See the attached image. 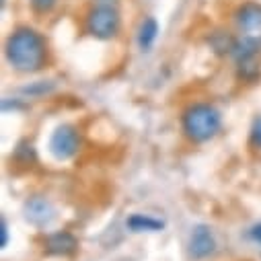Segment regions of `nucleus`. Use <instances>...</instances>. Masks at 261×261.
Listing matches in <instances>:
<instances>
[{"instance_id":"f257e3e1","label":"nucleus","mask_w":261,"mask_h":261,"mask_svg":"<svg viewBox=\"0 0 261 261\" xmlns=\"http://www.w3.org/2000/svg\"><path fill=\"white\" fill-rule=\"evenodd\" d=\"M47 41L45 37L29 27L21 25L5 41V58L11 64V68L23 74H35L45 68L47 64Z\"/></svg>"},{"instance_id":"f03ea898","label":"nucleus","mask_w":261,"mask_h":261,"mask_svg":"<svg viewBox=\"0 0 261 261\" xmlns=\"http://www.w3.org/2000/svg\"><path fill=\"white\" fill-rule=\"evenodd\" d=\"M222 129V113L208 101L189 103L181 111V132L193 144L214 140Z\"/></svg>"},{"instance_id":"7ed1b4c3","label":"nucleus","mask_w":261,"mask_h":261,"mask_svg":"<svg viewBox=\"0 0 261 261\" xmlns=\"http://www.w3.org/2000/svg\"><path fill=\"white\" fill-rule=\"evenodd\" d=\"M121 29V17L117 13V7L111 5H95L85 15V31L101 41L117 37Z\"/></svg>"},{"instance_id":"20e7f679","label":"nucleus","mask_w":261,"mask_h":261,"mask_svg":"<svg viewBox=\"0 0 261 261\" xmlns=\"http://www.w3.org/2000/svg\"><path fill=\"white\" fill-rule=\"evenodd\" d=\"M81 132L70 125V123H62L54 129V134L49 138V152L56 161H70L76 156L81 150Z\"/></svg>"},{"instance_id":"39448f33","label":"nucleus","mask_w":261,"mask_h":261,"mask_svg":"<svg viewBox=\"0 0 261 261\" xmlns=\"http://www.w3.org/2000/svg\"><path fill=\"white\" fill-rule=\"evenodd\" d=\"M79 249V239L68 230H58L45 237L43 251L51 257H70Z\"/></svg>"},{"instance_id":"423d86ee","label":"nucleus","mask_w":261,"mask_h":261,"mask_svg":"<svg viewBox=\"0 0 261 261\" xmlns=\"http://www.w3.org/2000/svg\"><path fill=\"white\" fill-rule=\"evenodd\" d=\"M239 31H243L245 35L261 29V3H255V0H247L243 3L234 15H232Z\"/></svg>"},{"instance_id":"0eeeda50","label":"nucleus","mask_w":261,"mask_h":261,"mask_svg":"<svg viewBox=\"0 0 261 261\" xmlns=\"http://www.w3.org/2000/svg\"><path fill=\"white\" fill-rule=\"evenodd\" d=\"M214 251H216V241H214L212 230L204 224L195 226L191 237H189V255L193 259H206Z\"/></svg>"},{"instance_id":"6e6552de","label":"nucleus","mask_w":261,"mask_h":261,"mask_svg":"<svg viewBox=\"0 0 261 261\" xmlns=\"http://www.w3.org/2000/svg\"><path fill=\"white\" fill-rule=\"evenodd\" d=\"M25 218L35 226H45L54 218V206L45 198H31L25 204Z\"/></svg>"},{"instance_id":"1a4fd4ad","label":"nucleus","mask_w":261,"mask_h":261,"mask_svg":"<svg viewBox=\"0 0 261 261\" xmlns=\"http://www.w3.org/2000/svg\"><path fill=\"white\" fill-rule=\"evenodd\" d=\"M259 51H261V41H259L257 37H253V35H243L241 39H237L234 49H232V54H230V56L234 58L237 66H239V64H245V62H253V60H257Z\"/></svg>"},{"instance_id":"9d476101","label":"nucleus","mask_w":261,"mask_h":261,"mask_svg":"<svg viewBox=\"0 0 261 261\" xmlns=\"http://www.w3.org/2000/svg\"><path fill=\"white\" fill-rule=\"evenodd\" d=\"M208 43H210V49H212L216 56H230L232 49H234L237 37H234L230 31H226V29H216V31L210 33Z\"/></svg>"},{"instance_id":"9b49d317","label":"nucleus","mask_w":261,"mask_h":261,"mask_svg":"<svg viewBox=\"0 0 261 261\" xmlns=\"http://www.w3.org/2000/svg\"><path fill=\"white\" fill-rule=\"evenodd\" d=\"M159 31H161V27H159L154 17H146L142 21V25L138 29V45H140L142 51H150L152 49V45L159 39Z\"/></svg>"},{"instance_id":"f8f14e48","label":"nucleus","mask_w":261,"mask_h":261,"mask_svg":"<svg viewBox=\"0 0 261 261\" xmlns=\"http://www.w3.org/2000/svg\"><path fill=\"white\" fill-rule=\"evenodd\" d=\"M127 228L132 232H156V230H163L165 228V222L154 218V216H148V214H132L127 220H125Z\"/></svg>"},{"instance_id":"ddd939ff","label":"nucleus","mask_w":261,"mask_h":261,"mask_svg":"<svg viewBox=\"0 0 261 261\" xmlns=\"http://www.w3.org/2000/svg\"><path fill=\"white\" fill-rule=\"evenodd\" d=\"M249 146L255 150H261V115H255L249 127Z\"/></svg>"},{"instance_id":"4468645a","label":"nucleus","mask_w":261,"mask_h":261,"mask_svg":"<svg viewBox=\"0 0 261 261\" xmlns=\"http://www.w3.org/2000/svg\"><path fill=\"white\" fill-rule=\"evenodd\" d=\"M29 5H31V11H33L35 15L45 17V15H49V13L56 9L58 0H29Z\"/></svg>"},{"instance_id":"2eb2a0df","label":"nucleus","mask_w":261,"mask_h":261,"mask_svg":"<svg viewBox=\"0 0 261 261\" xmlns=\"http://www.w3.org/2000/svg\"><path fill=\"white\" fill-rule=\"evenodd\" d=\"M249 234H251V239H253L255 243H261V222L255 224V226L249 230Z\"/></svg>"},{"instance_id":"dca6fc26","label":"nucleus","mask_w":261,"mask_h":261,"mask_svg":"<svg viewBox=\"0 0 261 261\" xmlns=\"http://www.w3.org/2000/svg\"><path fill=\"white\" fill-rule=\"evenodd\" d=\"M0 230H3V247H7V239H9V232H7V220H5V218L0 220Z\"/></svg>"},{"instance_id":"f3484780","label":"nucleus","mask_w":261,"mask_h":261,"mask_svg":"<svg viewBox=\"0 0 261 261\" xmlns=\"http://www.w3.org/2000/svg\"><path fill=\"white\" fill-rule=\"evenodd\" d=\"M95 5H111V7H115L117 0H95Z\"/></svg>"}]
</instances>
